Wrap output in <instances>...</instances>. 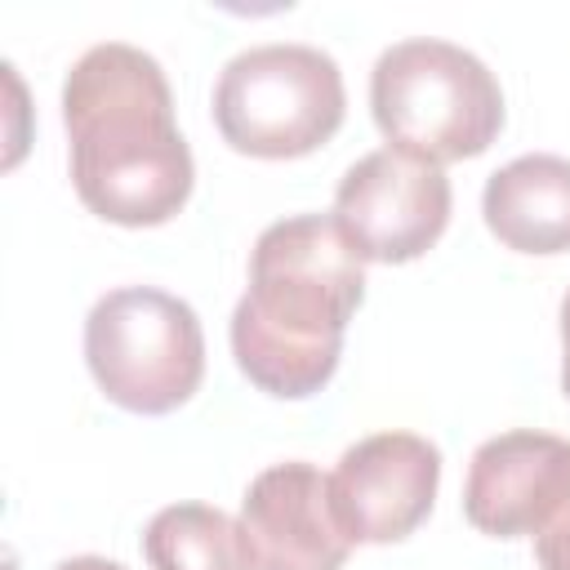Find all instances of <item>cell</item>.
Returning a JSON list of instances; mask_svg holds the SVG:
<instances>
[{
	"instance_id": "5b68a950",
	"label": "cell",
	"mask_w": 570,
	"mask_h": 570,
	"mask_svg": "<svg viewBox=\"0 0 570 570\" xmlns=\"http://www.w3.org/2000/svg\"><path fill=\"white\" fill-rule=\"evenodd\" d=\"M85 365L129 414H169L205 379V330L191 303L156 285L107 289L85 316Z\"/></svg>"
},
{
	"instance_id": "8fae6325",
	"label": "cell",
	"mask_w": 570,
	"mask_h": 570,
	"mask_svg": "<svg viewBox=\"0 0 570 570\" xmlns=\"http://www.w3.org/2000/svg\"><path fill=\"white\" fill-rule=\"evenodd\" d=\"M151 570H249L240 521L214 503H169L142 530Z\"/></svg>"
},
{
	"instance_id": "52a82bcc",
	"label": "cell",
	"mask_w": 570,
	"mask_h": 570,
	"mask_svg": "<svg viewBox=\"0 0 570 570\" xmlns=\"http://www.w3.org/2000/svg\"><path fill=\"white\" fill-rule=\"evenodd\" d=\"M441 485V450L419 432H374L343 450L330 472V503L352 543H401L414 534Z\"/></svg>"
},
{
	"instance_id": "30bf717a",
	"label": "cell",
	"mask_w": 570,
	"mask_h": 570,
	"mask_svg": "<svg viewBox=\"0 0 570 570\" xmlns=\"http://www.w3.org/2000/svg\"><path fill=\"white\" fill-rule=\"evenodd\" d=\"M485 227L517 254H566L570 249V160L530 151L485 178L481 191Z\"/></svg>"
},
{
	"instance_id": "9c48e42d",
	"label": "cell",
	"mask_w": 570,
	"mask_h": 570,
	"mask_svg": "<svg viewBox=\"0 0 570 570\" xmlns=\"http://www.w3.org/2000/svg\"><path fill=\"white\" fill-rule=\"evenodd\" d=\"M236 521L249 570H343L352 552L330 503V476L303 459L263 468L249 481Z\"/></svg>"
},
{
	"instance_id": "6da1fadb",
	"label": "cell",
	"mask_w": 570,
	"mask_h": 570,
	"mask_svg": "<svg viewBox=\"0 0 570 570\" xmlns=\"http://www.w3.org/2000/svg\"><path fill=\"white\" fill-rule=\"evenodd\" d=\"M71 183L89 214L116 227L169 223L196 183L174 94L151 53L125 40L85 49L62 80Z\"/></svg>"
},
{
	"instance_id": "277c9868",
	"label": "cell",
	"mask_w": 570,
	"mask_h": 570,
	"mask_svg": "<svg viewBox=\"0 0 570 570\" xmlns=\"http://www.w3.org/2000/svg\"><path fill=\"white\" fill-rule=\"evenodd\" d=\"M347 89L338 62L316 45L272 40L227 58L214 85L223 142L258 160H294L330 142L343 125Z\"/></svg>"
},
{
	"instance_id": "8992f818",
	"label": "cell",
	"mask_w": 570,
	"mask_h": 570,
	"mask_svg": "<svg viewBox=\"0 0 570 570\" xmlns=\"http://www.w3.org/2000/svg\"><path fill=\"white\" fill-rule=\"evenodd\" d=\"M334 223L365 263H410L450 223V178L432 160L379 147L338 178Z\"/></svg>"
},
{
	"instance_id": "7c38bea8",
	"label": "cell",
	"mask_w": 570,
	"mask_h": 570,
	"mask_svg": "<svg viewBox=\"0 0 570 570\" xmlns=\"http://www.w3.org/2000/svg\"><path fill=\"white\" fill-rule=\"evenodd\" d=\"M534 557L543 570H570V503L561 508V517L534 539Z\"/></svg>"
},
{
	"instance_id": "5bb4252c",
	"label": "cell",
	"mask_w": 570,
	"mask_h": 570,
	"mask_svg": "<svg viewBox=\"0 0 570 570\" xmlns=\"http://www.w3.org/2000/svg\"><path fill=\"white\" fill-rule=\"evenodd\" d=\"M53 570H125V566L120 561H107V557H67Z\"/></svg>"
},
{
	"instance_id": "7a4b0ae2",
	"label": "cell",
	"mask_w": 570,
	"mask_h": 570,
	"mask_svg": "<svg viewBox=\"0 0 570 570\" xmlns=\"http://www.w3.org/2000/svg\"><path fill=\"white\" fill-rule=\"evenodd\" d=\"M365 298V258L334 214H294L254 240L249 289L232 312L240 374L281 401L321 392L343 356V330Z\"/></svg>"
},
{
	"instance_id": "ba28073f",
	"label": "cell",
	"mask_w": 570,
	"mask_h": 570,
	"mask_svg": "<svg viewBox=\"0 0 570 570\" xmlns=\"http://www.w3.org/2000/svg\"><path fill=\"white\" fill-rule=\"evenodd\" d=\"M570 503V441L534 428L476 445L463 481V512L481 534L539 539Z\"/></svg>"
},
{
	"instance_id": "3957f363",
	"label": "cell",
	"mask_w": 570,
	"mask_h": 570,
	"mask_svg": "<svg viewBox=\"0 0 570 570\" xmlns=\"http://www.w3.org/2000/svg\"><path fill=\"white\" fill-rule=\"evenodd\" d=\"M370 111L387 147L450 165L481 156L503 129V89L463 45L410 36L379 53L370 71Z\"/></svg>"
},
{
	"instance_id": "4fadbf2b",
	"label": "cell",
	"mask_w": 570,
	"mask_h": 570,
	"mask_svg": "<svg viewBox=\"0 0 570 570\" xmlns=\"http://www.w3.org/2000/svg\"><path fill=\"white\" fill-rule=\"evenodd\" d=\"M561 392L570 396V289L561 298Z\"/></svg>"
}]
</instances>
